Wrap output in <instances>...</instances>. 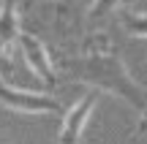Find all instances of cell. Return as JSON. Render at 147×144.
I'll list each match as a JSON object with an SVG mask.
<instances>
[{"label":"cell","mask_w":147,"mask_h":144,"mask_svg":"<svg viewBox=\"0 0 147 144\" xmlns=\"http://www.w3.org/2000/svg\"><path fill=\"white\" fill-rule=\"evenodd\" d=\"M60 68L76 82H84V84H93L98 90L120 95L136 112L147 109V90L142 84H136V79L128 74L120 49L115 46V41L106 33L87 35L82 41V52L74 57H65L60 63Z\"/></svg>","instance_id":"obj_1"},{"label":"cell","mask_w":147,"mask_h":144,"mask_svg":"<svg viewBox=\"0 0 147 144\" xmlns=\"http://www.w3.org/2000/svg\"><path fill=\"white\" fill-rule=\"evenodd\" d=\"M0 103L5 109H14V112H27V114H44V112H60V101L52 95H44V92H30V90H19V87H11L0 79Z\"/></svg>","instance_id":"obj_2"},{"label":"cell","mask_w":147,"mask_h":144,"mask_svg":"<svg viewBox=\"0 0 147 144\" xmlns=\"http://www.w3.org/2000/svg\"><path fill=\"white\" fill-rule=\"evenodd\" d=\"M95 101H98V92H95V90L93 92H84L68 112H65L63 125H60V133H57V144H79V141H82L84 123H87Z\"/></svg>","instance_id":"obj_3"},{"label":"cell","mask_w":147,"mask_h":144,"mask_svg":"<svg viewBox=\"0 0 147 144\" xmlns=\"http://www.w3.org/2000/svg\"><path fill=\"white\" fill-rule=\"evenodd\" d=\"M16 41H19L22 54H25L27 65L33 68V74H36L47 87H55L57 84V74H55L52 63H49V54H47V49H44V44L38 41L36 35H30V33H19Z\"/></svg>","instance_id":"obj_4"},{"label":"cell","mask_w":147,"mask_h":144,"mask_svg":"<svg viewBox=\"0 0 147 144\" xmlns=\"http://www.w3.org/2000/svg\"><path fill=\"white\" fill-rule=\"evenodd\" d=\"M19 16H16V3L14 0H3L0 5V44L11 46L19 38Z\"/></svg>","instance_id":"obj_5"},{"label":"cell","mask_w":147,"mask_h":144,"mask_svg":"<svg viewBox=\"0 0 147 144\" xmlns=\"http://www.w3.org/2000/svg\"><path fill=\"white\" fill-rule=\"evenodd\" d=\"M120 22L131 35L147 38V14H139L134 8H120Z\"/></svg>","instance_id":"obj_6"},{"label":"cell","mask_w":147,"mask_h":144,"mask_svg":"<svg viewBox=\"0 0 147 144\" xmlns=\"http://www.w3.org/2000/svg\"><path fill=\"white\" fill-rule=\"evenodd\" d=\"M123 0H93V8H90V16L93 19H104L106 14H112L115 8H120Z\"/></svg>","instance_id":"obj_7"},{"label":"cell","mask_w":147,"mask_h":144,"mask_svg":"<svg viewBox=\"0 0 147 144\" xmlns=\"http://www.w3.org/2000/svg\"><path fill=\"white\" fill-rule=\"evenodd\" d=\"M136 133H147V109L142 112V117H139V123H136Z\"/></svg>","instance_id":"obj_8"},{"label":"cell","mask_w":147,"mask_h":144,"mask_svg":"<svg viewBox=\"0 0 147 144\" xmlns=\"http://www.w3.org/2000/svg\"><path fill=\"white\" fill-rule=\"evenodd\" d=\"M3 60H5V46L0 44V65H3Z\"/></svg>","instance_id":"obj_9"},{"label":"cell","mask_w":147,"mask_h":144,"mask_svg":"<svg viewBox=\"0 0 147 144\" xmlns=\"http://www.w3.org/2000/svg\"><path fill=\"white\" fill-rule=\"evenodd\" d=\"M0 144H8V141H5V139H0Z\"/></svg>","instance_id":"obj_10"},{"label":"cell","mask_w":147,"mask_h":144,"mask_svg":"<svg viewBox=\"0 0 147 144\" xmlns=\"http://www.w3.org/2000/svg\"><path fill=\"white\" fill-rule=\"evenodd\" d=\"M90 3H93V0H90Z\"/></svg>","instance_id":"obj_11"}]
</instances>
